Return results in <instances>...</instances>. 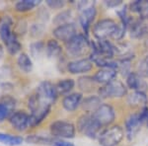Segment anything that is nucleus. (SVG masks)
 <instances>
[{
    "instance_id": "ddd939ff",
    "label": "nucleus",
    "mask_w": 148,
    "mask_h": 146,
    "mask_svg": "<svg viewBox=\"0 0 148 146\" xmlns=\"http://www.w3.org/2000/svg\"><path fill=\"white\" fill-rule=\"evenodd\" d=\"M93 68V62L88 58L77 59L67 64V70L72 74H82L89 72Z\"/></svg>"
},
{
    "instance_id": "cd10ccee",
    "label": "nucleus",
    "mask_w": 148,
    "mask_h": 146,
    "mask_svg": "<svg viewBox=\"0 0 148 146\" xmlns=\"http://www.w3.org/2000/svg\"><path fill=\"white\" fill-rule=\"evenodd\" d=\"M24 139L21 136L11 135L8 133L0 132V142L9 146H18L23 143Z\"/></svg>"
},
{
    "instance_id": "f3484780",
    "label": "nucleus",
    "mask_w": 148,
    "mask_h": 146,
    "mask_svg": "<svg viewBox=\"0 0 148 146\" xmlns=\"http://www.w3.org/2000/svg\"><path fill=\"white\" fill-rule=\"evenodd\" d=\"M130 29V36L135 39H143L145 35L148 33V26L143 22L141 19H137V20H131V22L128 26Z\"/></svg>"
},
{
    "instance_id": "423d86ee",
    "label": "nucleus",
    "mask_w": 148,
    "mask_h": 146,
    "mask_svg": "<svg viewBox=\"0 0 148 146\" xmlns=\"http://www.w3.org/2000/svg\"><path fill=\"white\" fill-rule=\"evenodd\" d=\"M125 133L121 126L114 125L102 131L98 136L101 146H116L123 140Z\"/></svg>"
},
{
    "instance_id": "dca6fc26",
    "label": "nucleus",
    "mask_w": 148,
    "mask_h": 146,
    "mask_svg": "<svg viewBox=\"0 0 148 146\" xmlns=\"http://www.w3.org/2000/svg\"><path fill=\"white\" fill-rule=\"evenodd\" d=\"M51 105H40L34 111L31 112L30 114V126L35 127L44 121L49 116L51 112Z\"/></svg>"
},
{
    "instance_id": "a878e982",
    "label": "nucleus",
    "mask_w": 148,
    "mask_h": 146,
    "mask_svg": "<svg viewBox=\"0 0 148 146\" xmlns=\"http://www.w3.org/2000/svg\"><path fill=\"white\" fill-rule=\"evenodd\" d=\"M46 51L49 57H57L62 52V47L56 40H49L47 42Z\"/></svg>"
},
{
    "instance_id": "5701e85b",
    "label": "nucleus",
    "mask_w": 148,
    "mask_h": 146,
    "mask_svg": "<svg viewBox=\"0 0 148 146\" xmlns=\"http://www.w3.org/2000/svg\"><path fill=\"white\" fill-rule=\"evenodd\" d=\"M74 86H75V82L73 79H63L57 82L56 88L58 95H68L69 92L73 90Z\"/></svg>"
},
{
    "instance_id": "f03ea898",
    "label": "nucleus",
    "mask_w": 148,
    "mask_h": 146,
    "mask_svg": "<svg viewBox=\"0 0 148 146\" xmlns=\"http://www.w3.org/2000/svg\"><path fill=\"white\" fill-rule=\"evenodd\" d=\"M65 49L68 53L74 57L84 56L91 49V42L87 36L77 34L65 42Z\"/></svg>"
},
{
    "instance_id": "bb28decb",
    "label": "nucleus",
    "mask_w": 148,
    "mask_h": 146,
    "mask_svg": "<svg viewBox=\"0 0 148 146\" xmlns=\"http://www.w3.org/2000/svg\"><path fill=\"white\" fill-rule=\"evenodd\" d=\"M40 4V1H38V0H22L15 4V9L18 12L25 13V12L33 10L35 7L39 6Z\"/></svg>"
},
{
    "instance_id": "6e6552de",
    "label": "nucleus",
    "mask_w": 148,
    "mask_h": 146,
    "mask_svg": "<svg viewBox=\"0 0 148 146\" xmlns=\"http://www.w3.org/2000/svg\"><path fill=\"white\" fill-rule=\"evenodd\" d=\"M79 7H81V14L79 17L81 27L85 32V36H88L90 26H91L92 22L94 21V19L97 15V9L95 7L94 3H92V2L82 1L80 2Z\"/></svg>"
},
{
    "instance_id": "c9c22d12",
    "label": "nucleus",
    "mask_w": 148,
    "mask_h": 146,
    "mask_svg": "<svg viewBox=\"0 0 148 146\" xmlns=\"http://www.w3.org/2000/svg\"><path fill=\"white\" fill-rule=\"evenodd\" d=\"M10 112L11 111L5 106V105L0 103V123L3 121L4 119H6L7 118H9V117H10Z\"/></svg>"
},
{
    "instance_id": "4c0bfd02",
    "label": "nucleus",
    "mask_w": 148,
    "mask_h": 146,
    "mask_svg": "<svg viewBox=\"0 0 148 146\" xmlns=\"http://www.w3.org/2000/svg\"><path fill=\"white\" fill-rule=\"evenodd\" d=\"M105 3L108 7H118L123 2H121V0H110V1H105Z\"/></svg>"
},
{
    "instance_id": "4be33fe9",
    "label": "nucleus",
    "mask_w": 148,
    "mask_h": 146,
    "mask_svg": "<svg viewBox=\"0 0 148 146\" xmlns=\"http://www.w3.org/2000/svg\"><path fill=\"white\" fill-rule=\"evenodd\" d=\"M127 102L131 107H146L148 99L145 93L143 92H136L130 94L127 98Z\"/></svg>"
},
{
    "instance_id": "aec40b11",
    "label": "nucleus",
    "mask_w": 148,
    "mask_h": 146,
    "mask_svg": "<svg viewBox=\"0 0 148 146\" xmlns=\"http://www.w3.org/2000/svg\"><path fill=\"white\" fill-rule=\"evenodd\" d=\"M130 10L136 13L139 19L146 20L148 19V0H136L130 4Z\"/></svg>"
},
{
    "instance_id": "f257e3e1",
    "label": "nucleus",
    "mask_w": 148,
    "mask_h": 146,
    "mask_svg": "<svg viewBox=\"0 0 148 146\" xmlns=\"http://www.w3.org/2000/svg\"><path fill=\"white\" fill-rule=\"evenodd\" d=\"M13 20L9 16H4L0 21V38L3 44L5 45L6 49L11 56H15L21 51L20 42L17 39L15 32L12 30Z\"/></svg>"
},
{
    "instance_id": "473e14b6",
    "label": "nucleus",
    "mask_w": 148,
    "mask_h": 146,
    "mask_svg": "<svg viewBox=\"0 0 148 146\" xmlns=\"http://www.w3.org/2000/svg\"><path fill=\"white\" fill-rule=\"evenodd\" d=\"M44 31H45V26L42 25V24H34V25H32V27H31L30 32L33 37L37 38V37H40V35H42Z\"/></svg>"
},
{
    "instance_id": "9b49d317",
    "label": "nucleus",
    "mask_w": 148,
    "mask_h": 146,
    "mask_svg": "<svg viewBox=\"0 0 148 146\" xmlns=\"http://www.w3.org/2000/svg\"><path fill=\"white\" fill-rule=\"evenodd\" d=\"M8 119L11 125L18 131H24L30 126V114L24 111L12 112Z\"/></svg>"
},
{
    "instance_id": "c756f323",
    "label": "nucleus",
    "mask_w": 148,
    "mask_h": 146,
    "mask_svg": "<svg viewBox=\"0 0 148 146\" xmlns=\"http://www.w3.org/2000/svg\"><path fill=\"white\" fill-rule=\"evenodd\" d=\"M71 18V12L69 10H64L60 13H58L53 19V23L57 26H61L64 24L69 23V20Z\"/></svg>"
},
{
    "instance_id": "a211bd4d",
    "label": "nucleus",
    "mask_w": 148,
    "mask_h": 146,
    "mask_svg": "<svg viewBox=\"0 0 148 146\" xmlns=\"http://www.w3.org/2000/svg\"><path fill=\"white\" fill-rule=\"evenodd\" d=\"M83 101V96L81 93H72L63 98L62 106L67 112H73L81 105Z\"/></svg>"
},
{
    "instance_id": "9d476101",
    "label": "nucleus",
    "mask_w": 148,
    "mask_h": 146,
    "mask_svg": "<svg viewBox=\"0 0 148 146\" xmlns=\"http://www.w3.org/2000/svg\"><path fill=\"white\" fill-rule=\"evenodd\" d=\"M92 114L97 119L98 123L101 124L102 127L110 125L116 118L114 108L109 104H102Z\"/></svg>"
},
{
    "instance_id": "6ab92c4d",
    "label": "nucleus",
    "mask_w": 148,
    "mask_h": 146,
    "mask_svg": "<svg viewBox=\"0 0 148 146\" xmlns=\"http://www.w3.org/2000/svg\"><path fill=\"white\" fill-rule=\"evenodd\" d=\"M116 76V70L114 68H101L93 76L95 82L100 84H108Z\"/></svg>"
},
{
    "instance_id": "393cba45",
    "label": "nucleus",
    "mask_w": 148,
    "mask_h": 146,
    "mask_svg": "<svg viewBox=\"0 0 148 146\" xmlns=\"http://www.w3.org/2000/svg\"><path fill=\"white\" fill-rule=\"evenodd\" d=\"M17 64L19 68L25 73H30L33 70V62L32 59L30 58V56L27 53L23 52L17 58Z\"/></svg>"
},
{
    "instance_id": "7ed1b4c3",
    "label": "nucleus",
    "mask_w": 148,
    "mask_h": 146,
    "mask_svg": "<svg viewBox=\"0 0 148 146\" xmlns=\"http://www.w3.org/2000/svg\"><path fill=\"white\" fill-rule=\"evenodd\" d=\"M101 124L97 121L92 114H86L81 116L77 121V129L83 135L89 138H96L101 130Z\"/></svg>"
},
{
    "instance_id": "20e7f679",
    "label": "nucleus",
    "mask_w": 148,
    "mask_h": 146,
    "mask_svg": "<svg viewBox=\"0 0 148 146\" xmlns=\"http://www.w3.org/2000/svg\"><path fill=\"white\" fill-rule=\"evenodd\" d=\"M119 25L112 19H102L93 27V34L98 40H108L116 34Z\"/></svg>"
},
{
    "instance_id": "72a5a7b5",
    "label": "nucleus",
    "mask_w": 148,
    "mask_h": 146,
    "mask_svg": "<svg viewBox=\"0 0 148 146\" xmlns=\"http://www.w3.org/2000/svg\"><path fill=\"white\" fill-rule=\"evenodd\" d=\"M0 103L5 105L10 111H12V110L16 107V100L14 99V98H12L11 96H4V97L1 99V102Z\"/></svg>"
},
{
    "instance_id": "7c9ffc66",
    "label": "nucleus",
    "mask_w": 148,
    "mask_h": 146,
    "mask_svg": "<svg viewBox=\"0 0 148 146\" xmlns=\"http://www.w3.org/2000/svg\"><path fill=\"white\" fill-rule=\"evenodd\" d=\"M44 51H46V45L40 40L31 45V53H32V56L34 57L40 56Z\"/></svg>"
},
{
    "instance_id": "f8f14e48",
    "label": "nucleus",
    "mask_w": 148,
    "mask_h": 146,
    "mask_svg": "<svg viewBox=\"0 0 148 146\" xmlns=\"http://www.w3.org/2000/svg\"><path fill=\"white\" fill-rule=\"evenodd\" d=\"M52 35L54 36L56 40H61L65 44L70 39H72L76 33V27L73 23H67L61 26H57V27L52 31Z\"/></svg>"
},
{
    "instance_id": "1a4fd4ad",
    "label": "nucleus",
    "mask_w": 148,
    "mask_h": 146,
    "mask_svg": "<svg viewBox=\"0 0 148 146\" xmlns=\"http://www.w3.org/2000/svg\"><path fill=\"white\" fill-rule=\"evenodd\" d=\"M35 94L42 103L51 105V106L56 101L57 96H58L56 86L49 81H44L40 83Z\"/></svg>"
},
{
    "instance_id": "c85d7f7f",
    "label": "nucleus",
    "mask_w": 148,
    "mask_h": 146,
    "mask_svg": "<svg viewBox=\"0 0 148 146\" xmlns=\"http://www.w3.org/2000/svg\"><path fill=\"white\" fill-rule=\"evenodd\" d=\"M26 141L28 143H32V144H42V145H47L52 143L53 144V139L47 136L42 135H29L26 138Z\"/></svg>"
},
{
    "instance_id": "39448f33",
    "label": "nucleus",
    "mask_w": 148,
    "mask_h": 146,
    "mask_svg": "<svg viewBox=\"0 0 148 146\" xmlns=\"http://www.w3.org/2000/svg\"><path fill=\"white\" fill-rule=\"evenodd\" d=\"M127 93L126 86L119 80H113L108 84L103 85L98 89V94L101 99L107 98H121Z\"/></svg>"
},
{
    "instance_id": "e433bc0d",
    "label": "nucleus",
    "mask_w": 148,
    "mask_h": 146,
    "mask_svg": "<svg viewBox=\"0 0 148 146\" xmlns=\"http://www.w3.org/2000/svg\"><path fill=\"white\" fill-rule=\"evenodd\" d=\"M139 119L141 121L142 124H146L148 126V107H144L142 108L141 112H139Z\"/></svg>"
},
{
    "instance_id": "412c9836",
    "label": "nucleus",
    "mask_w": 148,
    "mask_h": 146,
    "mask_svg": "<svg viewBox=\"0 0 148 146\" xmlns=\"http://www.w3.org/2000/svg\"><path fill=\"white\" fill-rule=\"evenodd\" d=\"M101 105V98L99 96H90L85 98L81 103L82 109L87 112H94Z\"/></svg>"
},
{
    "instance_id": "58836bf2",
    "label": "nucleus",
    "mask_w": 148,
    "mask_h": 146,
    "mask_svg": "<svg viewBox=\"0 0 148 146\" xmlns=\"http://www.w3.org/2000/svg\"><path fill=\"white\" fill-rule=\"evenodd\" d=\"M52 146H75V145L71 142H68V141L57 140V141H54Z\"/></svg>"
},
{
    "instance_id": "b1692460",
    "label": "nucleus",
    "mask_w": 148,
    "mask_h": 146,
    "mask_svg": "<svg viewBox=\"0 0 148 146\" xmlns=\"http://www.w3.org/2000/svg\"><path fill=\"white\" fill-rule=\"evenodd\" d=\"M95 84H96V82H95L94 78L91 77V76H82L77 81V85L79 89L82 92L86 93L92 92L95 88Z\"/></svg>"
},
{
    "instance_id": "f704fd0d",
    "label": "nucleus",
    "mask_w": 148,
    "mask_h": 146,
    "mask_svg": "<svg viewBox=\"0 0 148 146\" xmlns=\"http://www.w3.org/2000/svg\"><path fill=\"white\" fill-rule=\"evenodd\" d=\"M47 5L51 7V9H60L64 7L65 5V2L61 1V0H47Z\"/></svg>"
},
{
    "instance_id": "2f4dec72",
    "label": "nucleus",
    "mask_w": 148,
    "mask_h": 146,
    "mask_svg": "<svg viewBox=\"0 0 148 146\" xmlns=\"http://www.w3.org/2000/svg\"><path fill=\"white\" fill-rule=\"evenodd\" d=\"M137 74H139L142 78L148 77V56H145L139 62L137 67Z\"/></svg>"
},
{
    "instance_id": "2eb2a0df",
    "label": "nucleus",
    "mask_w": 148,
    "mask_h": 146,
    "mask_svg": "<svg viewBox=\"0 0 148 146\" xmlns=\"http://www.w3.org/2000/svg\"><path fill=\"white\" fill-rule=\"evenodd\" d=\"M126 85H127V87L130 89L134 90L136 92L145 93V91L148 89L147 83L136 72H130L127 74V76H126Z\"/></svg>"
},
{
    "instance_id": "4468645a",
    "label": "nucleus",
    "mask_w": 148,
    "mask_h": 146,
    "mask_svg": "<svg viewBox=\"0 0 148 146\" xmlns=\"http://www.w3.org/2000/svg\"><path fill=\"white\" fill-rule=\"evenodd\" d=\"M142 126V123L139 119V114H133L128 117L125 121V130L126 136L130 140L135 137Z\"/></svg>"
},
{
    "instance_id": "0eeeda50",
    "label": "nucleus",
    "mask_w": 148,
    "mask_h": 146,
    "mask_svg": "<svg viewBox=\"0 0 148 146\" xmlns=\"http://www.w3.org/2000/svg\"><path fill=\"white\" fill-rule=\"evenodd\" d=\"M49 130L53 137L69 139L75 136V125L67 121H56L51 123Z\"/></svg>"
}]
</instances>
